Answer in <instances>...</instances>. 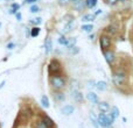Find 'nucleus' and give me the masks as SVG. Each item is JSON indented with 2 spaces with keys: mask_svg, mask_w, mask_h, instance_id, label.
<instances>
[{
  "mask_svg": "<svg viewBox=\"0 0 133 128\" xmlns=\"http://www.w3.org/2000/svg\"><path fill=\"white\" fill-rule=\"evenodd\" d=\"M115 120L116 119L111 115V113L110 114H106V113L102 112L101 114L98 115V125H99V127H102V128H110L113 125Z\"/></svg>",
  "mask_w": 133,
  "mask_h": 128,
  "instance_id": "obj_1",
  "label": "nucleus"
},
{
  "mask_svg": "<svg viewBox=\"0 0 133 128\" xmlns=\"http://www.w3.org/2000/svg\"><path fill=\"white\" fill-rule=\"evenodd\" d=\"M49 82H50V85L53 86L54 90H58V91H61V90L65 86V78L63 77V76H61V75L50 76Z\"/></svg>",
  "mask_w": 133,
  "mask_h": 128,
  "instance_id": "obj_2",
  "label": "nucleus"
},
{
  "mask_svg": "<svg viewBox=\"0 0 133 128\" xmlns=\"http://www.w3.org/2000/svg\"><path fill=\"white\" fill-rule=\"evenodd\" d=\"M126 72H125L123 69H117V70L113 72V76H112V80L116 85L118 86H122L125 82H126Z\"/></svg>",
  "mask_w": 133,
  "mask_h": 128,
  "instance_id": "obj_3",
  "label": "nucleus"
},
{
  "mask_svg": "<svg viewBox=\"0 0 133 128\" xmlns=\"http://www.w3.org/2000/svg\"><path fill=\"white\" fill-rule=\"evenodd\" d=\"M48 72L50 76H58L62 72V65L57 60H51L48 65Z\"/></svg>",
  "mask_w": 133,
  "mask_h": 128,
  "instance_id": "obj_4",
  "label": "nucleus"
},
{
  "mask_svg": "<svg viewBox=\"0 0 133 128\" xmlns=\"http://www.w3.org/2000/svg\"><path fill=\"white\" fill-rule=\"evenodd\" d=\"M99 44H101V48L103 50H108L109 48L112 44V41H111V37L109 35H102L99 37Z\"/></svg>",
  "mask_w": 133,
  "mask_h": 128,
  "instance_id": "obj_5",
  "label": "nucleus"
},
{
  "mask_svg": "<svg viewBox=\"0 0 133 128\" xmlns=\"http://www.w3.org/2000/svg\"><path fill=\"white\" fill-rule=\"evenodd\" d=\"M103 54H104V58H105V61H106V63L108 64H113V62L116 61V55H115V53L113 51H111V50H103Z\"/></svg>",
  "mask_w": 133,
  "mask_h": 128,
  "instance_id": "obj_6",
  "label": "nucleus"
},
{
  "mask_svg": "<svg viewBox=\"0 0 133 128\" xmlns=\"http://www.w3.org/2000/svg\"><path fill=\"white\" fill-rule=\"evenodd\" d=\"M53 98H54V100L57 101V103H62V101L65 100L64 93H63V92H61V91H58V90H55V91H54Z\"/></svg>",
  "mask_w": 133,
  "mask_h": 128,
  "instance_id": "obj_7",
  "label": "nucleus"
},
{
  "mask_svg": "<svg viewBox=\"0 0 133 128\" xmlns=\"http://www.w3.org/2000/svg\"><path fill=\"white\" fill-rule=\"evenodd\" d=\"M98 108H99V111L103 113H109L111 111V106L109 105V103H106V101H99Z\"/></svg>",
  "mask_w": 133,
  "mask_h": 128,
  "instance_id": "obj_8",
  "label": "nucleus"
},
{
  "mask_svg": "<svg viewBox=\"0 0 133 128\" xmlns=\"http://www.w3.org/2000/svg\"><path fill=\"white\" fill-rule=\"evenodd\" d=\"M87 98H88V100H89L90 103L96 104V105H98L99 104V98H98V96H97L95 92H89V93L87 94Z\"/></svg>",
  "mask_w": 133,
  "mask_h": 128,
  "instance_id": "obj_9",
  "label": "nucleus"
},
{
  "mask_svg": "<svg viewBox=\"0 0 133 128\" xmlns=\"http://www.w3.org/2000/svg\"><path fill=\"white\" fill-rule=\"evenodd\" d=\"M61 112L64 115H71L74 112H75V107L72 105H65L61 108Z\"/></svg>",
  "mask_w": 133,
  "mask_h": 128,
  "instance_id": "obj_10",
  "label": "nucleus"
},
{
  "mask_svg": "<svg viewBox=\"0 0 133 128\" xmlns=\"http://www.w3.org/2000/svg\"><path fill=\"white\" fill-rule=\"evenodd\" d=\"M51 50H53V41L48 36L46 39V41H44V51H46V54H50Z\"/></svg>",
  "mask_w": 133,
  "mask_h": 128,
  "instance_id": "obj_11",
  "label": "nucleus"
},
{
  "mask_svg": "<svg viewBox=\"0 0 133 128\" xmlns=\"http://www.w3.org/2000/svg\"><path fill=\"white\" fill-rule=\"evenodd\" d=\"M42 121L47 125V127H48V128H54V126H55L53 119H51V118H49L48 115H43V117H42Z\"/></svg>",
  "mask_w": 133,
  "mask_h": 128,
  "instance_id": "obj_12",
  "label": "nucleus"
},
{
  "mask_svg": "<svg viewBox=\"0 0 133 128\" xmlns=\"http://www.w3.org/2000/svg\"><path fill=\"white\" fill-rule=\"evenodd\" d=\"M84 7H85V1H83V0H76V1H74V8L77 9V11H83Z\"/></svg>",
  "mask_w": 133,
  "mask_h": 128,
  "instance_id": "obj_13",
  "label": "nucleus"
},
{
  "mask_svg": "<svg viewBox=\"0 0 133 128\" xmlns=\"http://www.w3.org/2000/svg\"><path fill=\"white\" fill-rule=\"evenodd\" d=\"M106 33H108V35L109 36H112V35H116L118 33V28L116 27L115 25H110V26H108L106 27Z\"/></svg>",
  "mask_w": 133,
  "mask_h": 128,
  "instance_id": "obj_14",
  "label": "nucleus"
},
{
  "mask_svg": "<svg viewBox=\"0 0 133 128\" xmlns=\"http://www.w3.org/2000/svg\"><path fill=\"white\" fill-rule=\"evenodd\" d=\"M72 97L77 103H82L83 101V94L78 90H72Z\"/></svg>",
  "mask_w": 133,
  "mask_h": 128,
  "instance_id": "obj_15",
  "label": "nucleus"
},
{
  "mask_svg": "<svg viewBox=\"0 0 133 128\" xmlns=\"http://www.w3.org/2000/svg\"><path fill=\"white\" fill-rule=\"evenodd\" d=\"M74 27H75V22H74V21L68 22L64 27H63V34H68V33H70L71 30L74 29Z\"/></svg>",
  "mask_w": 133,
  "mask_h": 128,
  "instance_id": "obj_16",
  "label": "nucleus"
},
{
  "mask_svg": "<svg viewBox=\"0 0 133 128\" xmlns=\"http://www.w3.org/2000/svg\"><path fill=\"white\" fill-rule=\"evenodd\" d=\"M90 120H91L92 125H94L95 128H98L99 125H98V117L95 114L94 112H90Z\"/></svg>",
  "mask_w": 133,
  "mask_h": 128,
  "instance_id": "obj_17",
  "label": "nucleus"
},
{
  "mask_svg": "<svg viewBox=\"0 0 133 128\" xmlns=\"http://www.w3.org/2000/svg\"><path fill=\"white\" fill-rule=\"evenodd\" d=\"M95 19H96L95 14H84L82 18V21L83 22H92V21H95Z\"/></svg>",
  "mask_w": 133,
  "mask_h": 128,
  "instance_id": "obj_18",
  "label": "nucleus"
},
{
  "mask_svg": "<svg viewBox=\"0 0 133 128\" xmlns=\"http://www.w3.org/2000/svg\"><path fill=\"white\" fill-rule=\"evenodd\" d=\"M81 29H82V32L90 34V33L94 30V26H92L91 23H85V25H83L82 27H81Z\"/></svg>",
  "mask_w": 133,
  "mask_h": 128,
  "instance_id": "obj_19",
  "label": "nucleus"
},
{
  "mask_svg": "<svg viewBox=\"0 0 133 128\" xmlns=\"http://www.w3.org/2000/svg\"><path fill=\"white\" fill-rule=\"evenodd\" d=\"M110 112H111V115H112L115 119H118V118L120 117V111H119V108H118L117 106H112Z\"/></svg>",
  "mask_w": 133,
  "mask_h": 128,
  "instance_id": "obj_20",
  "label": "nucleus"
},
{
  "mask_svg": "<svg viewBox=\"0 0 133 128\" xmlns=\"http://www.w3.org/2000/svg\"><path fill=\"white\" fill-rule=\"evenodd\" d=\"M96 87L99 91H105V90L108 89V84H106L105 82H103V80H99V82L96 83Z\"/></svg>",
  "mask_w": 133,
  "mask_h": 128,
  "instance_id": "obj_21",
  "label": "nucleus"
},
{
  "mask_svg": "<svg viewBox=\"0 0 133 128\" xmlns=\"http://www.w3.org/2000/svg\"><path fill=\"white\" fill-rule=\"evenodd\" d=\"M40 32H41V28L39 27V26H35V27H33L32 29H30V36L32 37H37L40 34Z\"/></svg>",
  "mask_w": 133,
  "mask_h": 128,
  "instance_id": "obj_22",
  "label": "nucleus"
},
{
  "mask_svg": "<svg viewBox=\"0 0 133 128\" xmlns=\"http://www.w3.org/2000/svg\"><path fill=\"white\" fill-rule=\"evenodd\" d=\"M41 105L43 106L44 108H49L50 104H49V98L47 96H42L41 97Z\"/></svg>",
  "mask_w": 133,
  "mask_h": 128,
  "instance_id": "obj_23",
  "label": "nucleus"
},
{
  "mask_svg": "<svg viewBox=\"0 0 133 128\" xmlns=\"http://www.w3.org/2000/svg\"><path fill=\"white\" fill-rule=\"evenodd\" d=\"M97 2H98V0H85V6L88 8H94L97 5Z\"/></svg>",
  "mask_w": 133,
  "mask_h": 128,
  "instance_id": "obj_24",
  "label": "nucleus"
},
{
  "mask_svg": "<svg viewBox=\"0 0 133 128\" xmlns=\"http://www.w3.org/2000/svg\"><path fill=\"white\" fill-rule=\"evenodd\" d=\"M58 44L66 47V44H68V39H66L64 35H61V36L58 37Z\"/></svg>",
  "mask_w": 133,
  "mask_h": 128,
  "instance_id": "obj_25",
  "label": "nucleus"
},
{
  "mask_svg": "<svg viewBox=\"0 0 133 128\" xmlns=\"http://www.w3.org/2000/svg\"><path fill=\"white\" fill-rule=\"evenodd\" d=\"M76 46V39L75 37H70V39H68V44H66V47L69 48H71V47Z\"/></svg>",
  "mask_w": 133,
  "mask_h": 128,
  "instance_id": "obj_26",
  "label": "nucleus"
},
{
  "mask_svg": "<svg viewBox=\"0 0 133 128\" xmlns=\"http://www.w3.org/2000/svg\"><path fill=\"white\" fill-rule=\"evenodd\" d=\"M29 11H30V13H37V12H40V7L37 6L36 4H33L32 6H30Z\"/></svg>",
  "mask_w": 133,
  "mask_h": 128,
  "instance_id": "obj_27",
  "label": "nucleus"
},
{
  "mask_svg": "<svg viewBox=\"0 0 133 128\" xmlns=\"http://www.w3.org/2000/svg\"><path fill=\"white\" fill-rule=\"evenodd\" d=\"M35 128H48V127H47V125L44 124V122L42 121V119H41L40 121L36 122V125H35Z\"/></svg>",
  "mask_w": 133,
  "mask_h": 128,
  "instance_id": "obj_28",
  "label": "nucleus"
},
{
  "mask_svg": "<svg viewBox=\"0 0 133 128\" xmlns=\"http://www.w3.org/2000/svg\"><path fill=\"white\" fill-rule=\"evenodd\" d=\"M78 51H79V49H78L76 46H74V47H71V48H69V53H70V54H72V55H75V54H77Z\"/></svg>",
  "mask_w": 133,
  "mask_h": 128,
  "instance_id": "obj_29",
  "label": "nucleus"
},
{
  "mask_svg": "<svg viewBox=\"0 0 133 128\" xmlns=\"http://www.w3.org/2000/svg\"><path fill=\"white\" fill-rule=\"evenodd\" d=\"M32 22L34 23L35 26H39V25H41V23H42V19H41V18H36V19H33V20H32Z\"/></svg>",
  "mask_w": 133,
  "mask_h": 128,
  "instance_id": "obj_30",
  "label": "nucleus"
},
{
  "mask_svg": "<svg viewBox=\"0 0 133 128\" xmlns=\"http://www.w3.org/2000/svg\"><path fill=\"white\" fill-rule=\"evenodd\" d=\"M88 87H89V89L96 87V82H95V80H89V82H88Z\"/></svg>",
  "mask_w": 133,
  "mask_h": 128,
  "instance_id": "obj_31",
  "label": "nucleus"
},
{
  "mask_svg": "<svg viewBox=\"0 0 133 128\" xmlns=\"http://www.w3.org/2000/svg\"><path fill=\"white\" fill-rule=\"evenodd\" d=\"M19 8H20V5H19V4H15V2H14V4H12V9H14V11L18 12Z\"/></svg>",
  "mask_w": 133,
  "mask_h": 128,
  "instance_id": "obj_32",
  "label": "nucleus"
},
{
  "mask_svg": "<svg viewBox=\"0 0 133 128\" xmlns=\"http://www.w3.org/2000/svg\"><path fill=\"white\" fill-rule=\"evenodd\" d=\"M14 47H15V44H14L13 42H9V43L7 44V49H8V50H13Z\"/></svg>",
  "mask_w": 133,
  "mask_h": 128,
  "instance_id": "obj_33",
  "label": "nucleus"
},
{
  "mask_svg": "<svg viewBox=\"0 0 133 128\" xmlns=\"http://www.w3.org/2000/svg\"><path fill=\"white\" fill-rule=\"evenodd\" d=\"M118 0H106V4L108 5H111V6H113V5L117 4Z\"/></svg>",
  "mask_w": 133,
  "mask_h": 128,
  "instance_id": "obj_34",
  "label": "nucleus"
},
{
  "mask_svg": "<svg viewBox=\"0 0 133 128\" xmlns=\"http://www.w3.org/2000/svg\"><path fill=\"white\" fill-rule=\"evenodd\" d=\"M15 16H16V20H18V21H21V20H22V15H21L20 12H16V13H15Z\"/></svg>",
  "mask_w": 133,
  "mask_h": 128,
  "instance_id": "obj_35",
  "label": "nucleus"
},
{
  "mask_svg": "<svg viewBox=\"0 0 133 128\" xmlns=\"http://www.w3.org/2000/svg\"><path fill=\"white\" fill-rule=\"evenodd\" d=\"M36 1H39V0H25L26 4H36Z\"/></svg>",
  "mask_w": 133,
  "mask_h": 128,
  "instance_id": "obj_36",
  "label": "nucleus"
},
{
  "mask_svg": "<svg viewBox=\"0 0 133 128\" xmlns=\"http://www.w3.org/2000/svg\"><path fill=\"white\" fill-rule=\"evenodd\" d=\"M58 1H60L61 5H66L69 1H70V0H58Z\"/></svg>",
  "mask_w": 133,
  "mask_h": 128,
  "instance_id": "obj_37",
  "label": "nucleus"
},
{
  "mask_svg": "<svg viewBox=\"0 0 133 128\" xmlns=\"http://www.w3.org/2000/svg\"><path fill=\"white\" fill-rule=\"evenodd\" d=\"M99 14H102V9H97V11L95 12V15H99Z\"/></svg>",
  "mask_w": 133,
  "mask_h": 128,
  "instance_id": "obj_38",
  "label": "nucleus"
},
{
  "mask_svg": "<svg viewBox=\"0 0 133 128\" xmlns=\"http://www.w3.org/2000/svg\"><path fill=\"white\" fill-rule=\"evenodd\" d=\"M16 13V11H14V9H9V14H15Z\"/></svg>",
  "mask_w": 133,
  "mask_h": 128,
  "instance_id": "obj_39",
  "label": "nucleus"
},
{
  "mask_svg": "<svg viewBox=\"0 0 133 128\" xmlns=\"http://www.w3.org/2000/svg\"><path fill=\"white\" fill-rule=\"evenodd\" d=\"M4 85H5V82H2L1 85H0V89H2V87H4Z\"/></svg>",
  "mask_w": 133,
  "mask_h": 128,
  "instance_id": "obj_40",
  "label": "nucleus"
},
{
  "mask_svg": "<svg viewBox=\"0 0 133 128\" xmlns=\"http://www.w3.org/2000/svg\"><path fill=\"white\" fill-rule=\"evenodd\" d=\"M118 1H122V2H124V1H125V0H118ZM126 1H127V0H126Z\"/></svg>",
  "mask_w": 133,
  "mask_h": 128,
  "instance_id": "obj_41",
  "label": "nucleus"
},
{
  "mask_svg": "<svg viewBox=\"0 0 133 128\" xmlns=\"http://www.w3.org/2000/svg\"><path fill=\"white\" fill-rule=\"evenodd\" d=\"M71 1H72V2H74V1H76V0H71Z\"/></svg>",
  "mask_w": 133,
  "mask_h": 128,
  "instance_id": "obj_42",
  "label": "nucleus"
},
{
  "mask_svg": "<svg viewBox=\"0 0 133 128\" xmlns=\"http://www.w3.org/2000/svg\"><path fill=\"white\" fill-rule=\"evenodd\" d=\"M0 27H1V23H0Z\"/></svg>",
  "mask_w": 133,
  "mask_h": 128,
  "instance_id": "obj_43",
  "label": "nucleus"
}]
</instances>
